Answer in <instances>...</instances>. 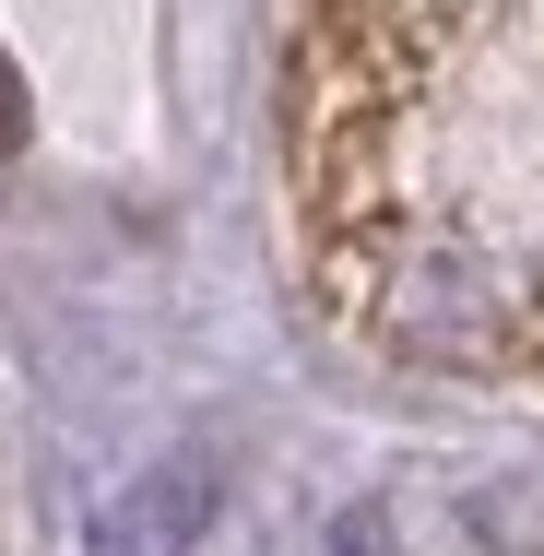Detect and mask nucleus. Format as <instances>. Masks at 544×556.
Returning <instances> with one entry per match:
<instances>
[{
    "label": "nucleus",
    "mask_w": 544,
    "mask_h": 556,
    "mask_svg": "<svg viewBox=\"0 0 544 556\" xmlns=\"http://www.w3.org/2000/svg\"><path fill=\"white\" fill-rule=\"evenodd\" d=\"M331 556H391V521H379V509H343V533H331Z\"/></svg>",
    "instance_id": "nucleus-2"
},
{
    "label": "nucleus",
    "mask_w": 544,
    "mask_h": 556,
    "mask_svg": "<svg viewBox=\"0 0 544 556\" xmlns=\"http://www.w3.org/2000/svg\"><path fill=\"white\" fill-rule=\"evenodd\" d=\"M0 142H24V72H12V48H0Z\"/></svg>",
    "instance_id": "nucleus-3"
},
{
    "label": "nucleus",
    "mask_w": 544,
    "mask_h": 556,
    "mask_svg": "<svg viewBox=\"0 0 544 556\" xmlns=\"http://www.w3.org/2000/svg\"><path fill=\"white\" fill-rule=\"evenodd\" d=\"M202 533H214V462H202V450H166V462H142L107 509H96L84 556H190Z\"/></svg>",
    "instance_id": "nucleus-1"
}]
</instances>
